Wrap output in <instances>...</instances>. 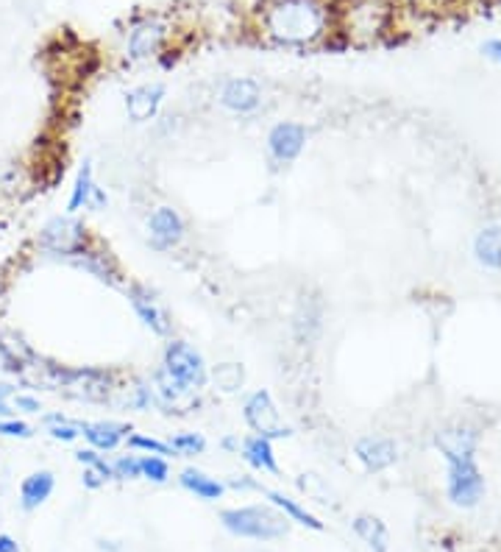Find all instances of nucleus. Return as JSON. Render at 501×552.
<instances>
[{"label":"nucleus","instance_id":"nucleus-35","mask_svg":"<svg viewBox=\"0 0 501 552\" xmlns=\"http://www.w3.org/2000/svg\"><path fill=\"white\" fill-rule=\"evenodd\" d=\"M0 552H20V544L12 536H0Z\"/></svg>","mask_w":501,"mask_h":552},{"label":"nucleus","instance_id":"nucleus-32","mask_svg":"<svg viewBox=\"0 0 501 552\" xmlns=\"http://www.w3.org/2000/svg\"><path fill=\"white\" fill-rule=\"evenodd\" d=\"M106 483V477L101 475V472H95V469H84V486L86 488H101Z\"/></svg>","mask_w":501,"mask_h":552},{"label":"nucleus","instance_id":"nucleus-6","mask_svg":"<svg viewBox=\"0 0 501 552\" xmlns=\"http://www.w3.org/2000/svg\"><path fill=\"white\" fill-rule=\"evenodd\" d=\"M39 246L45 249V251H51V254H56V257H70V260H75V257H81V254H86L89 249H86V229H84V223H78L75 218H70V215H59V218H54V220H48L42 226V232H39Z\"/></svg>","mask_w":501,"mask_h":552},{"label":"nucleus","instance_id":"nucleus-27","mask_svg":"<svg viewBox=\"0 0 501 552\" xmlns=\"http://www.w3.org/2000/svg\"><path fill=\"white\" fill-rule=\"evenodd\" d=\"M75 460L78 464H84V469H95V472H101L106 480H112L115 477V472H112V464H106V457L104 455H98V449H78L75 452Z\"/></svg>","mask_w":501,"mask_h":552},{"label":"nucleus","instance_id":"nucleus-3","mask_svg":"<svg viewBox=\"0 0 501 552\" xmlns=\"http://www.w3.org/2000/svg\"><path fill=\"white\" fill-rule=\"evenodd\" d=\"M332 34L340 45H371L376 42L390 23L387 0H332Z\"/></svg>","mask_w":501,"mask_h":552},{"label":"nucleus","instance_id":"nucleus-29","mask_svg":"<svg viewBox=\"0 0 501 552\" xmlns=\"http://www.w3.org/2000/svg\"><path fill=\"white\" fill-rule=\"evenodd\" d=\"M112 472H115V477H120V480H136V477H143V475H140V457H134V455L117 457L115 464H112Z\"/></svg>","mask_w":501,"mask_h":552},{"label":"nucleus","instance_id":"nucleus-9","mask_svg":"<svg viewBox=\"0 0 501 552\" xmlns=\"http://www.w3.org/2000/svg\"><path fill=\"white\" fill-rule=\"evenodd\" d=\"M304 146H306V128L298 123H279V126H273L267 134V151L282 165L298 159Z\"/></svg>","mask_w":501,"mask_h":552},{"label":"nucleus","instance_id":"nucleus-2","mask_svg":"<svg viewBox=\"0 0 501 552\" xmlns=\"http://www.w3.org/2000/svg\"><path fill=\"white\" fill-rule=\"evenodd\" d=\"M435 444L448 464V499L460 508H474L485 494V477L476 466V433L460 424L437 433Z\"/></svg>","mask_w":501,"mask_h":552},{"label":"nucleus","instance_id":"nucleus-20","mask_svg":"<svg viewBox=\"0 0 501 552\" xmlns=\"http://www.w3.org/2000/svg\"><path fill=\"white\" fill-rule=\"evenodd\" d=\"M178 483L185 486L187 491H193L195 496L206 499V502L220 499L223 491H225V486L220 480H215V477H209V475H204L198 469H185V472H181V477H178Z\"/></svg>","mask_w":501,"mask_h":552},{"label":"nucleus","instance_id":"nucleus-19","mask_svg":"<svg viewBox=\"0 0 501 552\" xmlns=\"http://www.w3.org/2000/svg\"><path fill=\"white\" fill-rule=\"evenodd\" d=\"M262 491H265V496L270 499L273 508H279L290 522H298V525H304V527H309V530H324V522L317 519V516H312L306 508H301L296 499H290V496H285V494H279V491H267V488H262Z\"/></svg>","mask_w":501,"mask_h":552},{"label":"nucleus","instance_id":"nucleus-14","mask_svg":"<svg viewBox=\"0 0 501 552\" xmlns=\"http://www.w3.org/2000/svg\"><path fill=\"white\" fill-rule=\"evenodd\" d=\"M148 232L156 249H170L185 238V220H181V215L173 207H159L148 218Z\"/></svg>","mask_w":501,"mask_h":552},{"label":"nucleus","instance_id":"nucleus-21","mask_svg":"<svg viewBox=\"0 0 501 552\" xmlns=\"http://www.w3.org/2000/svg\"><path fill=\"white\" fill-rule=\"evenodd\" d=\"M93 188H95V179H93V162H84L75 173V181H73V190H70V199H67V215H75L78 210H84L89 204V196H93Z\"/></svg>","mask_w":501,"mask_h":552},{"label":"nucleus","instance_id":"nucleus-5","mask_svg":"<svg viewBox=\"0 0 501 552\" xmlns=\"http://www.w3.org/2000/svg\"><path fill=\"white\" fill-rule=\"evenodd\" d=\"M162 372L175 383L178 391H201L209 380L206 374V363L201 357V352H195L190 343L185 341H170L162 357Z\"/></svg>","mask_w":501,"mask_h":552},{"label":"nucleus","instance_id":"nucleus-24","mask_svg":"<svg viewBox=\"0 0 501 552\" xmlns=\"http://www.w3.org/2000/svg\"><path fill=\"white\" fill-rule=\"evenodd\" d=\"M45 424H48V433L54 441H62V444H70L81 435V424L78 422H70L62 413H54V416H45Z\"/></svg>","mask_w":501,"mask_h":552},{"label":"nucleus","instance_id":"nucleus-31","mask_svg":"<svg viewBox=\"0 0 501 552\" xmlns=\"http://www.w3.org/2000/svg\"><path fill=\"white\" fill-rule=\"evenodd\" d=\"M12 407L20 410V413H39L42 410L39 399L31 396V394H12Z\"/></svg>","mask_w":501,"mask_h":552},{"label":"nucleus","instance_id":"nucleus-25","mask_svg":"<svg viewBox=\"0 0 501 552\" xmlns=\"http://www.w3.org/2000/svg\"><path fill=\"white\" fill-rule=\"evenodd\" d=\"M140 475L151 483H165L170 477V466L159 455H145V457H140Z\"/></svg>","mask_w":501,"mask_h":552},{"label":"nucleus","instance_id":"nucleus-34","mask_svg":"<svg viewBox=\"0 0 501 552\" xmlns=\"http://www.w3.org/2000/svg\"><path fill=\"white\" fill-rule=\"evenodd\" d=\"M485 54H487L490 59H496V62H501V39H490V42H485Z\"/></svg>","mask_w":501,"mask_h":552},{"label":"nucleus","instance_id":"nucleus-12","mask_svg":"<svg viewBox=\"0 0 501 552\" xmlns=\"http://www.w3.org/2000/svg\"><path fill=\"white\" fill-rule=\"evenodd\" d=\"M128 302H131L134 312L140 315V321H143V324H145L151 332H156V335H167V332H170V318H167V312L156 304V299H154V293H151L148 288L131 285V288H128Z\"/></svg>","mask_w":501,"mask_h":552},{"label":"nucleus","instance_id":"nucleus-4","mask_svg":"<svg viewBox=\"0 0 501 552\" xmlns=\"http://www.w3.org/2000/svg\"><path fill=\"white\" fill-rule=\"evenodd\" d=\"M223 527L240 536V538H256V541H276L287 536L290 519L265 505H245V508H225L220 514Z\"/></svg>","mask_w":501,"mask_h":552},{"label":"nucleus","instance_id":"nucleus-30","mask_svg":"<svg viewBox=\"0 0 501 552\" xmlns=\"http://www.w3.org/2000/svg\"><path fill=\"white\" fill-rule=\"evenodd\" d=\"M0 435H6V438H31L34 430H31L28 422L12 416V419H0Z\"/></svg>","mask_w":501,"mask_h":552},{"label":"nucleus","instance_id":"nucleus-1","mask_svg":"<svg viewBox=\"0 0 501 552\" xmlns=\"http://www.w3.org/2000/svg\"><path fill=\"white\" fill-rule=\"evenodd\" d=\"M256 31L276 45L306 48L329 39L332 9L326 0H265L256 9Z\"/></svg>","mask_w":501,"mask_h":552},{"label":"nucleus","instance_id":"nucleus-16","mask_svg":"<svg viewBox=\"0 0 501 552\" xmlns=\"http://www.w3.org/2000/svg\"><path fill=\"white\" fill-rule=\"evenodd\" d=\"M54 488H56V477L51 472H34V475H28L23 480V486H20V505H23V511H36L39 505H45V502L51 499Z\"/></svg>","mask_w":501,"mask_h":552},{"label":"nucleus","instance_id":"nucleus-17","mask_svg":"<svg viewBox=\"0 0 501 552\" xmlns=\"http://www.w3.org/2000/svg\"><path fill=\"white\" fill-rule=\"evenodd\" d=\"M243 457H245V464L254 466L256 472L279 475L276 452H273V444H270V438H265V435H248V438L243 441Z\"/></svg>","mask_w":501,"mask_h":552},{"label":"nucleus","instance_id":"nucleus-28","mask_svg":"<svg viewBox=\"0 0 501 552\" xmlns=\"http://www.w3.org/2000/svg\"><path fill=\"white\" fill-rule=\"evenodd\" d=\"M128 446L131 449H143V452H148V455H173V446L170 444H165V441H156V438H148V435H140V433H134V435H128Z\"/></svg>","mask_w":501,"mask_h":552},{"label":"nucleus","instance_id":"nucleus-33","mask_svg":"<svg viewBox=\"0 0 501 552\" xmlns=\"http://www.w3.org/2000/svg\"><path fill=\"white\" fill-rule=\"evenodd\" d=\"M106 193H104V188H98V184H95V188H93V196H89V210H104L106 207Z\"/></svg>","mask_w":501,"mask_h":552},{"label":"nucleus","instance_id":"nucleus-8","mask_svg":"<svg viewBox=\"0 0 501 552\" xmlns=\"http://www.w3.org/2000/svg\"><path fill=\"white\" fill-rule=\"evenodd\" d=\"M243 416L248 422V427L256 433V435H265V438H287L290 435V427L282 424V416H279V407L273 404L270 394L267 391H256L245 399V407H243Z\"/></svg>","mask_w":501,"mask_h":552},{"label":"nucleus","instance_id":"nucleus-26","mask_svg":"<svg viewBox=\"0 0 501 552\" xmlns=\"http://www.w3.org/2000/svg\"><path fill=\"white\" fill-rule=\"evenodd\" d=\"M167 444H170L173 452H178V455H201V452L206 449V441H204V435H198V433H178V435H173Z\"/></svg>","mask_w":501,"mask_h":552},{"label":"nucleus","instance_id":"nucleus-13","mask_svg":"<svg viewBox=\"0 0 501 552\" xmlns=\"http://www.w3.org/2000/svg\"><path fill=\"white\" fill-rule=\"evenodd\" d=\"M354 452L368 472H385L398 460V446L387 438H359Z\"/></svg>","mask_w":501,"mask_h":552},{"label":"nucleus","instance_id":"nucleus-36","mask_svg":"<svg viewBox=\"0 0 501 552\" xmlns=\"http://www.w3.org/2000/svg\"><path fill=\"white\" fill-rule=\"evenodd\" d=\"M12 416H15L12 404H9L6 399H0V419H12Z\"/></svg>","mask_w":501,"mask_h":552},{"label":"nucleus","instance_id":"nucleus-11","mask_svg":"<svg viewBox=\"0 0 501 552\" xmlns=\"http://www.w3.org/2000/svg\"><path fill=\"white\" fill-rule=\"evenodd\" d=\"M162 101H165V84H159V81L140 84L125 92V112L134 123H145V120L156 118Z\"/></svg>","mask_w":501,"mask_h":552},{"label":"nucleus","instance_id":"nucleus-22","mask_svg":"<svg viewBox=\"0 0 501 552\" xmlns=\"http://www.w3.org/2000/svg\"><path fill=\"white\" fill-rule=\"evenodd\" d=\"M354 533L366 541L374 552H387V527L376 516H356L354 519Z\"/></svg>","mask_w":501,"mask_h":552},{"label":"nucleus","instance_id":"nucleus-18","mask_svg":"<svg viewBox=\"0 0 501 552\" xmlns=\"http://www.w3.org/2000/svg\"><path fill=\"white\" fill-rule=\"evenodd\" d=\"M474 254L485 268L501 271V229L498 226L482 229V232L476 235V240H474Z\"/></svg>","mask_w":501,"mask_h":552},{"label":"nucleus","instance_id":"nucleus-10","mask_svg":"<svg viewBox=\"0 0 501 552\" xmlns=\"http://www.w3.org/2000/svg\"><path fill=\"white\" fill-rule=\"evenodd\" d=\"M220 104L235 115H248L262 104V87L254 78H229L220 89Z\"/></svg>","mask_w":501,"mask_h":552},{"label":"nucleus","instance_id":"nucleus-15","mask_svg":"<svg viewBox=\"0 0 501 552\" xmlns=\"http://www.w3.org/2000/svg\"><path fill=\"white\" fill-rule=\"evenodd\" d=\"M131 427L117 424V422H84L81 424V435L89 441V446L98 452H112L117 449L125 438H128Z\"/></svg>","mask_w":501,"mask_h":552},{"label":"nucleus","instance_id":"nucleus-23","mask_svg":"<svg viewBox=\"0 0 501 552\" xmlns=\"http://www.w3.org/2000/svg\"><path fill=\"white\" fill-rule=\"evenodd\" d=\"M212 380H215V385H217L220 391L235 394V391L243 385L245 374H243V368H240L237 363H223V365H217L215 372H212Z\"/></svg>","mask_w":501,"mask_h":552},{"label":"nucleus","instance_id":"nucleus-7","mask_svg":"<svg viewBox=\"0 0 501 552\" xmlns=\"http://www.w3.org/2000/svg\"><path fill=\"white\" fill-rule=\"evenodd\" d=\"M167 23L162 17H143L136 20L128 31V39H125V54L131 62H148V59H156L165 45H167Z\"/></svg>","mask_w":501,"mask_h":552}]
</instances>
